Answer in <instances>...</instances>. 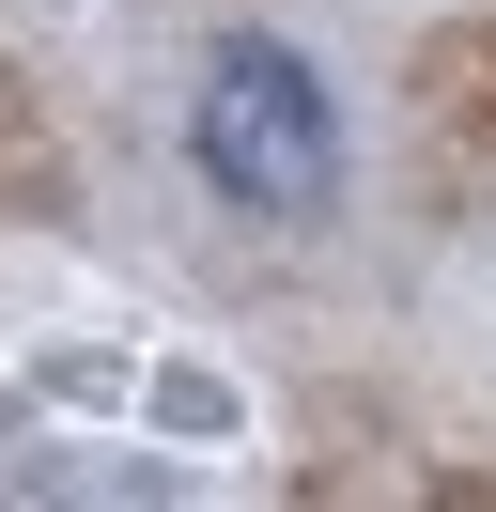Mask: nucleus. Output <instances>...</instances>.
Wrapping results in <instances>:
<instances>
[{
  "label": "nucleus",
  "mask_w": 496,
  "mask_h": 512,
  "mask_svg": "<svg viewBox=\"0 0 496 512\" xmlns=\"http://www.w3.org/2000/svg\"><path fill=\"white\" fill-rule=\"evenodd\" d=\"M155 419H171V435H233V388L217 373H155Z\"/></svg>",
  "instance_id": "obj_2"
},
{
  "label": "nucleus",
  "mask_w": 496,
  "mask_h": 512,
  "mask_svg": "<svg viewBox=\"0 0 496 512\" xmlns=\"http://www.w3.org/2000/svg\"><path fill=\"white\" fill-rule=\"evenodd\" d=\"M16 435H31V404H0V450H16Z\"/></svg>",
  "instance_id": "obj_3"
},
{
  "label": "nucleus",
  "mask_w": 496,
  "mask_h": 512,
  "mask_svg": "<svg viewBox=\"0 0 496 512\" xmlns=\"http://www.w3.org/2000/svg\"><path fill=\"white\" fill-rule=\"evenodd\" d=\"M186 171H202L233 218H326L341 202V94L279 32L217 47L202 94H186Z\"/></svg>",
  "instance_id": "obj_1"
}]
</instances>
